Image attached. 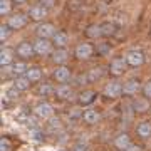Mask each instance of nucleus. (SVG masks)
I'll return each instance as SVG.
<instances>
[{"label": "nucleus", "instance_id": "f257e3e1", "mask_svg": "<svg viewBox=\"0 0 151 151\" xmlns=\"http://www.w3.org/2000/svg\"><path fill=\"white\" fill-rule=\"evenodd\" d=\"M124 57H126L128 67H131V69H138L146 62V54L141 49H131L124 54Z\"/></svg>", "mask_w": 151, "mask_h": 151}, {"label": "nucleus", "instance_id": "f03ea898", "mask_svg": "<svg viewBox=\"0 0 151 151\" xmlns=\"http://www.w3.org/2000/svg\"><path fill=\"white\" fill-rule=\"evenodd\" d=\"M126 69H128V62H126V57L124 55H119V57L111 59V62L108 65V72L113 76L114 79L116 77H121L126 72Z\"/></svg>", "mask_w": 151, "mask_h": 151}, {"label": "nucleus", "instance_id": "7ed1b4c3", "mask_svg": "<svg viewBox=\"0 0 151 151\" xmlns=\"http://www.w3.org/2000/svg\"><path fill=\"white\" fill-rule=\"evenodd\" d=\"M15 54L20 60L32 59L34 55H35L34 42H30V40H20V42L17 44V47H15Z\"/></svg>", "mask_w": 151, "mask_h": 151}, {"label": "nucleus", "instance_id": "20e7f679", "mask_svg": "<svg viewBox=\"0 0 151 151\" xmlns=\"http://www.w3.org/2000/svg\"><path fill=\"white\" fill-rule=\"evenodd\" d=\"M103 96L108 99H118L123 96V82H119L118 79H111V81L104 86Z\"/></svg>", "mask_w": 151, "mask_h": 151}, {"label": "nucleus", "instance_id": "39448f33", "mask_svg": "<svg viewBox=\"0 0 151 151\" xmlns=\"http://www.w3.org/2000/svg\"><path fill=\"white\" fill-rule=\"evenodd\" d=\"M96 99H97V92L94 89H82L76 97L79 108H91L92 104L96 103Z\"/></svg>", "mask_w": 151, "mask_h": 151}, {"label": "nucleus", "instance_id": "423d86ee", "mask_svg": "<svg viewBox=\"0 0 151 151\" xmlns=\"http://www.w3.org/2000/svg\"><path fill=\"white\" fill-rule=\"evenodd\" d=\"M34 49H35V54L37 55H42V57H45V55H52V52H54V44H52V40H49V39H35V42H34Z\"/></svg>", "mask_w": 151, "mask_h": 151}, {"label": "nucleus", "instance_id": "0eeeda50", "mask_svg": "<svg viewBox=\"0 0 151 151\" xmlns=\"http://www.w3.org/2000/svg\"><path fill=\"white\" fill-rule=\"evenodd\" d=\"M55 32H57V29L50 22H40V24H37V27H35V34H37L39 39H49V40H52Z\"/></svg>", "mask_w": 151, "mask_h": 151}, {"label": "nucleus", "instance_id": "6e6552de", "mask_svg": "<svg viewBox=\"0 0 151 151\" xmlns=\"http://www.w3.org/2000/svg\"><path fill=\"white\" fill-rule=\"evenodd\" d=\"M92 54H94V47H92L89 42H81L77 44L74 49V57L77 60H87L91 59Z\"/></svg>", "mask_w": 151, "mask_h": 151}, {"label": "nucleus", "instance_id": "1a4fd4ad", "mask_svg": "<svg viewBox=\"0 0 151 151\" xmlns=\"http://www.w3.org/2000/svg\"><path fill=\"white\" fill-rule=\"evenodd\" d=\"M52 77L59 84H67L70 81V77H72V70H70L69 65H55L54 72H52Z\"/></svg>", "mask_w": 151, "mask_h": 151}, {"label": "nucleus", "instance_id": "9d476101", "mask_svg": "<svg viewBox=\"0 0 151 151\" xmlns=\"http://www.w3.org/2000/svg\"><path fill=\"white\" fill-rule=\"evenodd\" d=\"M34 114H35L39 119H42V121H45V119H52L54 118V108H52V104L42 101V103H39L37 106L34 108Z\"/></svg>", "mask_w": 151, "mask_h": 151}, {"label": "nucleus", "instance_id": "9b49d317", "mask_svg": "<svg viewBox=\"0 0 151 151\" xmlns=\"http://www.w3.org/2000/svg\"><path fill=\"white\" fill-rule=\"evenodd\" d=\"M141 81L138 77H129L123 82V94L124 96H136L141 91Z\"/></svg>", "mask_w": 151, "mask_h": 151}, {"label": "nucleus", "instance_id": "f8f14e48", "mask_svg": "<svg viewBox=\"0 0 151 151\" xmlns=\"http://www.w3.org/2000/svg\"><path fill=\"white\" fill-rule=\"evenodd\" d=\"M29 22V15L25 14H14V15L9 17V20H7V25L12 29V30H20L27 25Z\"/></svg>", "mask_w": 151, "mask_h": 151}, {"label": "nucleus", "instance_id": "ddd939ff", "mask_svg": "<svg viewBox=\"0 0 151 151\" xmlns=\"http://www.w3.org/2000/svg\"><path fill=\"white\" fill-rule=\"evenodd\" d=\"M47 14H49V10L45 9V7H42L40 4H35V5H30L29 7V19H32V20H35V22H44V19L47 17Z\"/></svg>", "mask_w": 151, "mask_h": 151}, {"label": "nucleus", "instance_id": "4468645a", "mask_svg": "<svg viewBox=\"0 0 151 151\" xmlns=\"http://www.w3.org/2000/svg\"><path fill=\"white\" fill-rule=\"evenodd\" d=\"M54 94L59 97L60 101H70V99H74V91H72V87L69 84H59V86L55 87Z\"/></svg>", "mask_w": 151, "mask_h": 151}, {"label": "nucleus", "instance_id": "2eb2a0df", "mask_svg": "<svg viewBox=\"0 0 151 151\" xmlns=\"http://www.w3.org/2000/svg\"><path fill=\"white\" fill-rule=\"evenodd\" d=\"M50 59L55 65H67V60H69V50L67 49H55Z\"/></svg>", "mask_w": 151, "mask_h": 151}, {"label": "nucleus", "instance_id": "dca6fc26", "mask_svg": "<svg viewBox=\"0 0 151 151\" xmlns=\"http://www.w3.org/2000/svg\"><path fill=\"white\" fill-rule=\"evenodd\" d=\"M113 143H114V148H116V150H119V151H126L131 145H133L128 133H119V134L114 138Z\"/></svg>", "mask_w": 151, "mask_h": 151}, {"label": "nucleus", "instance_id": "f3484780", "mask_svg": "<svg viewBox=\"0 0 151 151\" xmlns=\"http://www.w3.org/2000/svg\"><path fill=\"white\" fill-rule=\"evenodd\" d=\"M15 52L12 50V49H2L0 50V65L2 67H9V65H14L15 62Z\"/></svg>", "mask_w": 151, "mask_h": 151}, {"label": "nucleus", "instance_id": "a211bd4d", "mask_svg": "<svg viewBox=\"0 0 151 151\" xmlns=\"http://www.w3.org/2000/svg\"><path fill=\"white\" fill-rule=\"evenodd\" d=\"M87 39L91 40H97V39H103V29H101V24H91L87 25L86 30H84Z\"/></svg>", "mask_w": 151, "mask_h": 151}, {"label": "nucleus", "instance_id": "6ab92c4d", "mask_svg": "<svg viewBox=\"0 0 151 151\" xmlns=\"http://www.w3.org/2000/svg\"><path fill=\"white\" fill-rule=\"evenodd\" d=\"M82 119H84L86 124H96V123H99V119H101V113L94 108H87V109H84Z\"/></svg>", "mask_w": 151, "mask_h": 151}, {"label": "nucleus", "instance_id": "aec40b11", "mask_svg": "<svg viewBox=\"0 0 151 151\" xmlns=\"http://www.w3.org/2000/svg\"><path fill=\"white\" fill-rule=\"evenodd\" d=\"M52 44L55 45V49H65V45L69 44V35L62 30H57L55 35L52 37Z\"/></svg>", "mask_w": 151, "mask_h": 151}, {"label": "nucleus", "instance_id": "412c9836", "mask_svg": "<svg viewBox=\"0 0 151 151\" xmlns=\"http://www.w3.org/2000/svg\"><path fill=\"white\" fill-rule=\"evenodd\" d=\"M131 106H133V109H134L136 113H146V111H150V101L146 97H134Z\"/></svg>", "mask_w": 151, "mask_h": 151}, {"label": "nucleus", "instance_id": "4be33fe9", "mask_svg": "<svg viewBox=\"0 0 151 151\" xmlns=\"http://www.w3.org/2000/svg\"><path fill=\"white\" fill-rule=\"evenodd\" d=\"M136 134L139 136V138H143V139L151 138V121H141L136 126Z\"/></svg>", "mask_w": 151, "mask_h": 151}, {"label": "nucleus", "instance_id": "5701e85b", "mask_svg": "<svg viewBox=\"0 0 151 151\" xmlns=\"http://www.w3.org/2000/svg\"><path fill=\"white\" fill-rule=\"evenodd\" d=\"M106 74V70H104V67H92V69H89L86 72V77H87V82L89 84H92V82L99 81L103 76Z\"/></svg>", "mask_w": 151, "mask_h": 151}, {"label": "nucleus", "instance_id": "b1692460", "mask_svg": "<svg viewBox=\"0 0 151 151\" xmlns=\"http://www.w3.org/2000/svg\"><path fill=\"white\" fill-rule=\"evenodd\" d=\"M30 86H32V82H30V79H29L27 76H19V77H15V81H14V87H17L20 92L27 91Z\"/></svg>", "mask_w": 151, "mask_h": 151}, {"label": "nucleus", "instance_id": "393cba45", "mask_svg": "<svg viewBox=\"0 0 151 151\" xmlns=\"http://www.w3.org/2000/svg\"><path fill=\"white\" fill-rule=\"evenodd\" d=\"M29 69H30V67L27 65L25 60H17V62H14V65H12V72H14L17 77H19V76H25Z\"/></svg>", "mask_w": 151, "mask_h": 151}, {"label": "nucleus", "instance_id": "a878e982", "mask_svg": "<svg viewBox=\"0 0 151 151\" xmlns=\"http://www.w3.org/2000/svg\"><path fill=\"white\" fill-rule=\"evenodd\" d=\"M101 29H103V37H113L114 34H116V25H114L113 22H103L101 24Z\"/></svg>", "mask_w": 151, "mask_h": 151}, {"label": "nucleus", "instance_id": "bb28decb", "mask_svg": "<svg viewBox=\"0 0 151 151\" xmlns=\"http://www.w3.org/2000/svg\"><path fill=\"white\" fill-rule=\"evenodd\" d=\"M25 76L30 79V82H39L42 79V69H40V67H30Z\"/></svg>", "mask_w": 151, "mask_h": 151}, {"label": "nucleus", "instance_id": "cd10ccee", "mask_svg": "<svg viewBox=\"0 0 151 151\" xmlns=\"http://www.w3.org/2000/svg\"><path fill=\"white\" fill-rule=\"evenodd\" d=\"M12 0H0V15H10L12 12Z\"/></svg>", "mask_w": 151, "mask_h": 151}, {"label": "nucleus", "instance_id": "c85d7f7f", "mask_svg": "<svg viewBox=\"0 0 151 151\" xmlns=\"http://www.w3.org/2000/svg\"><path fill=\"white\" fill-rule=\"evenodd\" d=\"M12 32H14V30H12V29L9 27L7 24H4V25L0 27V40H2V42H5L7 39L10 37V34H12Z\"/></svg>", "mask_w": 151, "mask_h": 151}, {"label": "nucleus", "instance_id": "c756f323", "mask_svg": "<svg viewBox=\"0 0 151 151\" xmlns=\"http://www.w3.org/2000/svg\"><path fill=\"white\" fill-rule=\"evenodd\" d=\"M141 94H143V97H146L148 101H151V79H148V81L143 84V87H141Z\"/></svg>", "mask_w": 151, "mask_h": 151}, {"label": "nucleus", "instance_id": "7c9ffc66", "mask_svg": "<svg viewBox=\"0 0 151 151\" xmlns=\"http://www.w3.org/2000/svg\"><path fill=\"white\" fill-rule=\"evenodd\" d=\"M19 94H20V91H19V89H17V87H9V89H7L5 91V97L7 99H10V101H15L17 97H19Z\"/></svg>", "mask_w": 151, "mask_h": 151}, {"label": "nucleus", "instance_id": "2f4dec72", "mask_svg": "<svg viewBox=\"0 0 151 151\" xmlns=\"http://www.w3.org/2000/svg\"><path fill=\"white\" fill-rule=\"evenodd\" d=\"M50 92H55V89H52L50 84H42V86L39 87V94H40L42 97H45L47 94H50Z\"/></svg>", "mask_w": 151, "mask_h": 151}, {"label": "nucleus", "instance_id": "473e14b6", "mask_svg": "<svg viewBox=\"0 0 151 151\" xmlns=\"http://www.w3.org/2000/svg\"><path fill=\"white\" fill-rule=\"evenodd\" d=\"M109 52H111V45L109 44H99V49H97V54H101V55H108Z\"/></svg>", "mask_w": 151, "mask_h": 151}, {"label": "nucleus", "instance_id": "72a5a7b5", "mask_svg": "<svg viewBox=\"0 0 151 151\" xmlns=\"http://www.w3.org/2000/svg\"><path fill=\"white\" fill-rule=\"evenodd\" d=\"M39 4L42 7H45L47 10H50V9H54L57 5V0H39Z\"/></svg>", "mask_w": 151, "mask_h": 151}, {"label": "nucleus", "instance_id": "f704fd0d", "mask_svg": "<svg viewBox=\"0 0 151 151\" xmlns=\"http://www.w3.org/2000/svg\"><path fill=\"white\" fill-rule=\"evenodd\" d=\"M0 151H10V141L7 138H2L0 141Z\"/></svg>", "mask_w": 151, "mask_h": 151}, {"label": "nucleus", "instance_id": "c9c22d12", "mask_svg": "<svg viewBox=\"0 0 151 151\" xmlns=\"http://www.w3.org/2000/svg\"><path fill=\"white\" fill-rule=\"evenodd\" d=\"M82 114H84V113H82V111H81V108H74V109H70V113H69V116H70V118H82Z\"/></svg>", "mask_w": 151, "mask_h": 151}, {"label": "nucleus", "instance_id": "e433bc0d", "mask_svg": "<svg viewBox=\"0 0 151 151\" xmlns=\"http://www.w3.org/2000/svg\"><path fill=\"white\" fill-rule=\"evenodd\" d=\"M79 0H70V5H69V9L70 10H76V9H81L82 7V4H77Z\"/></svg>", "mask_w": 151, "mask_h": 151}, {"label": "nucleus", "instance_id": "4c0bfd02", "mask_svg": "<svg viewBox=\"0 0 151 151\" xmlns=\"http://www.w3.org/2000/svg\"><path fill=\"white\" fill-rule=\"evenodd\" d=\"M84 150H86V146L82 145V143H77V145L74 146V150H72V151H84Z\"/></svg>", "mask_w": 151, "mask_h": 151}, {"label": "nucleus", "instance_id": "58836bf2", "mask_svg": "<svg viewBox=\"0 0 151 151\" xmlns=\"http://www.w3.org/2000/svg\"><path fill=\"white\" fill-rule=\"evenodd\" d=\"M126 151H143L141 150V146H136V145H131L129 148H128V150Z\"/></svg>", "mask_w": 151, "mask_h": 151}, {"label": "nucleus", "instance_id": "ea45409f", "mask_svg": "<svg viewBox=\"0 0 151 151\" xmlns=\"http://www.w3.org/2000/svg\"><path fill=\"white\" fill-rule=\"evenodd\" d=\"M12 2H14V4H15V5H22V4H25V2H27V0H12Z\"/></svg>", "mask_w": 151, "mask_h": 151}, {"label": "nucleus", "instance_id": "a19ab883", "mask_svg": "<svg viewBox=\"0 0 151 151\" xmlns=\"http://www.w3.org/2000/svg\"><path fill=\"white\" fill-rule=\"evenodd\" d=\"M150 37H151V29H150Z\"/></svg>", "mask_w": 151, "mask_h": 151}]
</instances>
